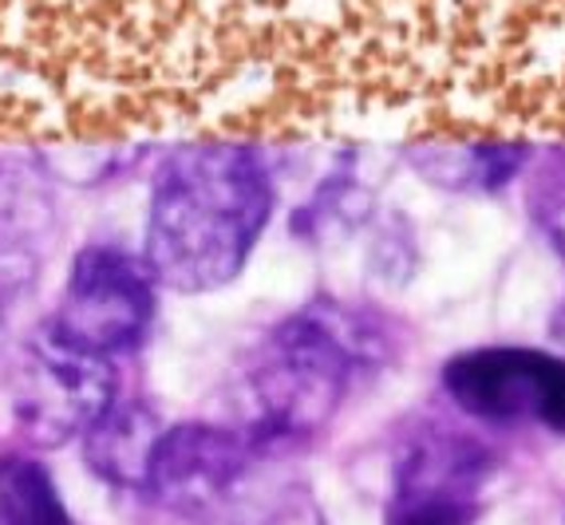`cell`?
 Instances as JSON below:
<instances>
[{
    "instance_id": "obj_1",
    "label": "cell",
    "mask_w": 565,
    "mask_h": 525,
    "mask_svg": "<svg viewBox=\"0 0 565 525\" xmlns=\"http://www.w3.org/2000/svg\"><path fill=\"white\" fill-rule=\"evenodd\" d=\"M274 174L245 142H190L154 174L142 261L170 292H217L245 269L274 217Z\"/></svg>"
},
{
    "instance_id": "obj_2",
    "label": "cell",
    "mask_w": 565,
    "mask_h": 525,
    "mask_svg": "<svg viewBox=\"0 0 565 525\" xmlns=\"http://www.w3.org/2000/svg\"><path fill=\"white\" fill-rule=\"evenodd\" d=\"M387 356V332L367 312L317 300L277 324L245 364L237 431L257 454L292 450L321 435L360 375Z\"/></svg>"
},
{
    "instance_id": "obj_3",
    "label": "cell",
    "mask_w": 565,
    "mask_h": 525,
    "mask_svg": "<svg viewBox=\"0 0 565 525\" xmlns=\"http://www.w3.org/2000/svg\"><path fill=\"white\" fill-rule=\"evenodd\" d=\"M444 395L487 427H542L565 435V356L530 344H482L439 372Z\"/></svg>"
},
{
    "instance_id": "obj_4",
    "label": "cell",
    "mask_w": 565,
    "mask_h": 525,
    "mask_svg": "<svg viewBox=\"0 0 565 525\" xmlns=\"http://www.w3.org/2000/svg\"><path fill=\"white\" fill-rule=\"evenodd\" d=\"M154 272L119 245H87L67 272L64 297L47 329L72 347L115 360L131 352L154 320Z\"/></svg>"
},
{
    "instance_id": "obj_5",
    "label": "cell",
    "mask_w": 565,
    "mask_h": 525,
    "mask_svg": "<svg viewBox=\"0 0 565 525\" xmlns=\"http://www.w3.org/2000/svg\"><path fill=\"white\" fill-rule=\"evenodd\" d=\"M115 404V367L111 360L72 347L56 332H40L29 344L12 387L17 427L36 447H64L84 439L95 422Z\"/></svg>"
},
{
    "instance_id": "obj_6",
    "label": "cell",
    "mask_w": 565,
    "mask_h": 525,
    "mask_svg": "<svg viewBox=\"0 0 565 525\" xmlns=\"http://www.w3.org/2000/svg\"><path fill=\"white\" fill-rule=\"evenodd\" d=\"M490 474L494 454L479 439L427 422L399 450L384 525H475Z\"/></svg>"
},
{
    "instance_id": "obj_7",
    "label": "cell",
    "mask_w": 565,
    "mask_h": 525,
    "mask_svg": "<svg viewBox=\"0 0 565 525\" xmlns=\"http://www.w3.org/2000/svg\"><path fill=\"white\" fill-rule=\"evenodd\" d=\"M262 459L237 427L222 422H174L162 427L154 447L147 494L179 514H210L234 494L245 470Z\"/></svg>"
},
{
    "instance_id": "obj_8",
    "label": "cell",
    "mask_w": 565,
    "mask_h": 525,
    "mask_svg": "<svg viewBox=\"0 0 565 525\" xmlns=\"http://www.w3.org/2000/svg\"><path fill=\"white\" fill-rule=\"evenodd\" d=\"M56 242V190L40 159H0V297H20Z\"/></svg>"
},
{
    "instance_id": "obj_9",
    "label": "cell",
    "mask_w": 565,
    "mask_h": 525,
    "mask_svg": "<svg viewBox=\"0 0 565 525\" xmlns=\"http://www.w3.org/2000/svg\"><path fill=\"white\" fill-rule=\"evenodd\" d=\"M162 422L147 404H119L84 435V459L99 479L127 490H147Z\"/></svg>"
},
{
    "instance_id": "obj_10",
    "label": "cell",
    "mask_w": 565,
    "mask_h": 525,
    "mask_svg": "<svg viewBox=\"0 0 565 525\" xmlns=\"http://www.w3.org/2000/svg\"><path fill=\"white\" fill-rule=\"evenodd\" d=\"M0 525H72L40 462L0 459Z\"/></svg>"
},
{
    "instance_id": "obj_11",
    "label": "cell",
    "mask_w": 565,
    "mask_h": 525,
    "mask_svg": "<svg viewBox=\"0 0 565 525\" xmlns=\"http://www.w3.org/2000/svg\"><path fill=\"white\" fill-rule=\"evenodd\" d=\"M257 525H329V517L305 490H297V494H285Z\"/></svg>"
},
{
    "instance_id": "obj_12",
    "label": "cell",
    "mask_w": 565,
    "mask_h": 525,
    "mask_svg": "<svg viewBox=\"0 0 565 525\" xmlns=\"http://www.w3.org/2000/svg\"><path fill=\"white\" fill-rule=\"evenodd\" d=\"M4 304H9V300L0 297V347H4V336H9V312H4Z\"/></svg>"
},
{
    "instance_id": "obj_13",
    "label": "cell",
    "mask_w": 565,
    "mask_h": 525,
    "mask_svg": "<svg viewBox=\"0 0 565 525\" xmlns=\"http://www.w3.org/2000/svg\"><path fill=\"white\" fill-rule=\"evenodd\" d=\"M554 336L565 344V304H562V312H557V320H554Z\"/></svg>"
}]
</instances>
